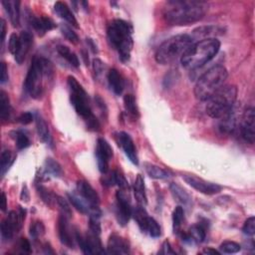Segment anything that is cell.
<instances>
[{"mask_svg": "<svg viewBox=\"0 0 255 255\" xmlns=\"http://www.w3.org/2000/svg\"><path fill=\"white\" fill-rule=\"evenodd\" d=\"M15 159L16 156L9 150H4L1 152V158H0V175H1V178H4Z\"/></svg>", "mask_w": 255, "mask_h": 255, "instance_id": "cell-32", "label": "cell"}, {"mask_svg": "<svg viewBox=\"0 0 255 255\" xmlns=\"http://www.w3.org/2000/svg\"><path fill=\"white\" fill-rule=\"evenodd\" d=\"M68 198H69L70 202L73 205V207L84 214H89L91 212V208L88 203L85 201L78 194H68Z\"/></svg>", "mask_w": 255, "mask_h": 255, "instance_id": "cell-33", "label": "cell"}, {"mask_svg": "<svg viewBox=\"0 0 255 255\" xmlns=\"http://www.w3.org/2000/svg\"><path fill=\"white\" fill-rule=\"evenodd\" d=\"M237 98V88L233 85H225L207 100L206 112L213 119H220L231 111Z\"/></svg>", "mask_w": 255, "mask_h": 255, "instance_id": "cell-8", "label": "cell"}, {"mask_svg": "<svg viewBox=\"0 0 255 255\" xmlns=\"http://www.w3.org/2000/svg\"><path fill=\"white\" fill-rule=\"evenodd\" d=\"M30 235L33 239V240H37L44 235L45 233V226L43 225L42 222L40 220H35V222H33L30 225Z\"/></svg>", "mask_w": 255, "mask_h": 255, "instance_id": "cell-41", "label": "cell"}, {"mask_svg": "<svg viewBox=\"0 0 255 255\" xmlns=\"http://www.w3.org/2000/svg\"><path fill=\"white\" fill-rule=\"evenodd\" d=\"M182 179L186 183L191 185L192 188H194L195 190H196L197 192L203 195H216L223 190V188L219 184L207 181L203 179H200L194 175H184L182 176Z\"/></svg>", "mask_w": 255, "mask_h": 255, "instance_id": "cell-11", "label": "cell"}, {"mask_svg": "<svg viewBox=\"0 0 255 255\" xmlns=\"http://www.w3.org/2000/svg\"><path fill=\"white\" fill-rule=\"evenodd\" d=\"M236 127V116L233 109L229 111L226 115L220 118L219 129L223 133H231Z\"/></svg>", "mask_w": 255, "mask_h": 255, "instance_id": "cell-30", "label": "cell"}, {"mask_svg": "<svg viewBox=\"0 0 255 255\" xmlns=\"http://www.w3.org/2000/svg\"><path fill=\"white\" fill-rule=\"evenodd\" d=\"M11 138L15 141L16 147L19 150L27 149L28 147H30L31 143L30 140L28 138V135L22 132V131H13L11 132Z\"/></svg>", "mask_w": 255, "mask_h": 255, "instance_id": "cell-37", "label": "cell"}, {"mask_svg": "<svg viewBox=\"0 0 255 255\" xmlns=\"http://www.w3.org/2000/svg\"><path fill=\"white\" fill-rule=\"evenodd\" d=\"M124 106L127 111V113L134 119L139 118V109L137 106V102H135V98L132 94H127L124 97Z\"/></svg>", "mask_w": 255, "mask_h": 255, "instance_id": "cell-36", "label": "cell"}, {"mask_svg": "<svg viewBox=\"0 0 255 255\" xmlns=\"http://www.w3.org/2000/svg\"><path fill=\"white\" fill-rule=\"evenodd\" d=\"M145 169L148 176L155 180H165L172 176V173L169 171H166V169L163 167H160L156 165L149 164V163L145 164Z\"/></svg>", "mask_w": 255, "mask_h": 255, "instance_id": "cell-28", "label": "cell"}, {"mask_svg": "<svg viewBox=\"0 0 255 255\" xmlns=\"http://www.w3.org/2000/svg\"><path fill=\"white\" fill-rule=\"evenodd\" d=\"M9 76H8V69H7V66L4 62L1 63V76H0V82L1 84H4L8 81Z\"/></svg>", "mask_w": 255, "mask_h": 255, "instance_id": "cell-52", "label": "cell"}, {"mask_svg": "<svg viewBox=\"0 0 255 255\" xmlns=\"http://www.w3.org/2000/svg\"><path fill=\"white\" fill-rule=\"evenodd\" d=\"M11 116V106L8 95L1 91L0 93V117L3 121H8Z\"/></svg>", "mask_w": 255, "mask_h": 255, "instance_id": "cell-34", "label": "cell"}, {"mask_svg": "<svg viewBox=\"0 0 255 255\" xmlns=\"http://www.w3.org/2000/svg\"><path fill=\"white\" fill-rule=\"evenodd\" d=\"M1 42L3 43L5 40V35H6V24L3 19H1Z\"/></svg>", "mask_w": 255, "mask_h": 255, "instance_id": "cell-56", "label": "cell"}, {"mask_svg": "<svg viewBox=\"0 0 255 255\" xmlns=\"http://www.w3.org/2000/svg\"><path fill=\"white\" fill-rule=\"evenodd\" d=\"M202 253L203 254H208V255H210V254H211V255H219L220 254V252L219 251H217V250H215V249H213V248H211V247H208V248H205V249H203L202 250Z\"/></svg>", "mask_w": 255, "mask_h": 255, "instance_id": "cell-55", "label": "cell"}, {"mask_svg": "<svg viewBox=\"0 0 255 255\" xmlns=\"http://www.w3.org/2000/svg\"><path fill=\"white\" fill-rule=\"evenodd\" d=\"M184 222V210L182 207H177L173 213V229L174 233L180 235L181 233V226Z\"/></svg>", "mask_w": 255, "mask_h": 255, "instance_id": "cell-39", "label": "cell"}, {"mask_svg": "<svg viewBox=\"0 0 255 255\" xmlns=\"http://www.w3.org/2000/svg\"><path fill=\"white\" fill-rule=\"evenodd\" d=\"M219 49L220 42L215 38L199 40L185 51L180 58V62L186 69L195 70L212 60Z\"/></svg>", "mask_w": 255, "mask_h": 255, "instance_id": "cell-4", "label": "cell"}, {"mask_svg": "<svg viewBox=\"0 0 255 255\" xmlns=\"http://www.w3.org/2000/svg\"><path fill=\"white\" fill-rule=\"evenodd\" d=\"M134 195L135 200L138 201L140 206H147L148 198L146 194V186H145V180L141 175H138L135 178V180L134 182Z\"/></svg>", "mask_w": 255, "mask_h": 255, "instance_id": "cell-26", "label": "cell"}, {"mask_svg": "<svg viewBox=\"0 0 255 255\" xmlns=\"http://www.w3.org/2000/svg\"><path fill=\"white\" fill-rule=\"evenodd\" d=\"M7 209V198H6V195L4 193L1 194V210L2 211H6Z\"/></svg>", "mask_w": 255, "mask_h": 255, "instance_id": "cell-57", "label": "cell"}, {"mask_svg": "<svg viewBox=\"0 0 255 255\" xmlns=\"http://www.w3.org/2000/svg\"><path fill=\"white\" fill-rule=\"evenodd\" d=\"M58 235L62 244L67 246L68 248H74L75 245V234L71 231L69 225V218L66 217L63 214H60L58 218Z\"/></svg>", "mask_w": 255, "mask_h": 255, "instance_id": "cell-15", "label": "cell"}, {"mask_svg": "<svg viewBox=\"0 0 255 255\" xmlns=\"http://www.w3.org/2000/svg\"><path fill=\"white\" fill-rule=\"evenodd\" d=\"M161 254H165V255H168V254H176V252L173 250L171 244H169V242L166 240L164 242L163 246H162V250L160 251Z\"/></svg>", "mask_w": 255, "mask_h": 255, "instance_id": "cell-53", "label": "cell"}, {"mask_svg": "<svg viewBox=\"0 0 255 255\" xmlns=\"http://www.w3.org/2000/svg\"><path fill=\"white\" fill-rule=\"evenodd\" d=\"M54 11L56 12V14L60 17V18L64 19L68 23H70L72 26H74L76 28H79L78 21L75 18L74 14L72 13V11L69 8V6H68L65 2H62V1L56 2L55 5H54Z\"/></svg>", "mask_w": 255, "mask_h": 255, "instance_id": "cell-25", "label": "cell"}, {"mask_svg": "<svg viewBox=\"0 0 255 255\" xmlns=\"http://www.w3.org/2000/svg\"><path fill=\"white\" fill-rule=\"evenodd\" d=\"M107 36L109 43L117 51L121 61L129 62L134 46L132 25L125 20L115 19L108 24Z\"/></svg>", "mask_w": 255, "mask_h": 255, "instance_id": "cell-3", "label": "cell"}, {"mask_svg": "<svg viewBox=\"0 0 255 255\" xmlns=\"http://www.w3.org/2000/svg\"><path fill=\"white\" fill-rule=\"evenodd\" d=\"M2 5L9 16L12 25L14 27H18L20 24V1L4 0V1H2Z\"/></svg>", "mask_w": 255, "mask_h": 255, "instance_id": "cell-23", "label": "cell"}, {"mask_svg": "<svg viewBox=\"0 0 255 255\" xmlns=\"http://www.w3.org/2000/svg\"><path fill=\"white\" fill-rule=\"evenodd\" d=\"M169 191H171L175 200L179 202L180 205L185 207V208H191L193 205V198L189 195V193L186 192L184 189H182L180 185L178 183L172 182L169 185Z\"/></svg>", "mask_w": 255, "mask_h": 255, "instance_id": "cell-20", "label": "cell"}, {"mask_svg": "<svg viewBox=\"0 0 255 255\" xmlns=\"http://www.w3.org/2000/svg\"><path fill=\"white\" fill-rule=\"evenodd\" d=\"M54 77L53 66L49 60L35 56L33 58L24 81V90L33 99H40L44 93V79Z\"/></svg>", "mask_w": 255, "mask_h": 255, "instance_id": "cell-2", "label": "cell"}, {"mask_svg": "<svg viewBox=\"0 0 255 255\" xmlns=\"http://www.w3.org/2000/svg\"><path fill=\"white\" fill-rule=\"evenodd\" d=\"M95 155L98 163L99 171L103 175L107 174L109 172V164L114 156V152L112 147L105 139H98Z\"/></svg>", "mask_w": 255, "mask_h": 255, "instance_id": "cell-10", "label": "cell"}, {"mask_svg": "<svg viewBox=\"0 0 255 255\" xmlns=\"http://www.w3.org/2000/svg\"><path fill=\"white\" fill-rule=\"evenodd\" d=\"M93 70H94L95 78L99 79L102 75L104 74V71H105L104 63L102 62L101 60H99V59H95L93 61Z\"/></svg>", "mask_w": 255, "mask_h": 255, "instance_id": "cell-49", "label": "cell"}, {"mask_svg": "<svg viewBox=\"0 0 255 255\" xmlns=\"http://www.w3.org/2000/svg\"><path fill=\"white\" fill-rule=\"evenodd\" d=\"M21 199H22V201H25V202L29 201V192L27 190L26 185L23 186V190H22V193H21Z\"/></svg>", "mask_w": 255, "mask_h": 255, "instance_id": "cell-54", "label": "cell"}, {"mask_svg": "<svg viewBox=\"0 0 255 255\" xmlns=\"http://www.w3.org/2000/svg\"><path fill=\"white\" fill-rule=\"evenodd\" d=\"M18 47H19V35H17L16 33H12L8 41L9 52L13 56H15V54L17 53V50H18Z\"/></svg>", "mask_w": 255, "mask_h": 255, "instance_id": "cell-47", "label": "cell"}, {"mask_svg": "<svg viewBox=\"0 0 255 255\" xmlns=\"http://www.w3.org/2000/svg\"><path fill=\"white\" fill-rule=\"evenodd\" d=\"M33 44V35L28 31H22L19 35V47L14 58L18 64H22Z\"/></svg>", "mask_w": 255, "mask_h": 255, "instance_id": "cell-19", "label": "cell"}, {"mask_svg": "<svg viewBox=\"0 0 255 255\" xmlns=\"http://www.w3.org/2000/svg\"><path fill=\"white\" fill-rule=\"evenodd\" d=\"M225 33V29L218 26H202L199 28H196L194 30L193 34L194 37L193 39H198V38H203V39H209L211 38L210 36L214 35H222V34Z\"/></svg>", "mask_w": 255, "mask_h": 255, "instance_id": "cell-27", "label": "cell"}, {"mask_svg": "<svg viewBox=\"0 0 255 255\" xmlns=\"http://www.w3.org/2000/svg\"><path fill=\"white\" fill-rule=\"evenodd\" d=\"M180 235L181 236V239L184 242L201 243L205 241L207 237V229L203 225L197 224L191 226L188 232H181Z\"/></svg>", "mask_w": 255, "mask_h": 255, "instance_id": "cell-18", "label": "cell"}, {"mask_svg": "<svg viewBox=\"0 0 255 255\" xmlns=\"http://www.w3.org/2000/svg\"><path fill=\"white\" fill-rule=\"evenodd\" d=\"M146 233H148L151 237H154V239H158V237H160L162 234L161 226L157 223V220H155L152 217H150L149 219Z\"/></svg>", "mask_w": 255, "mask_h": 255, "instance_id": "cell-42", "label": "cell"}, {"mask_svg": "<svg viewBox=\"0 0 255 255\" xmlns=\"http://www.w3.org/2000/svg\"><path fill=\"white\" fill-rule=\"evenodd\" d=\"M77 192L78 195L90 206L92 210L99 209V203H100L99 195L88 181L83 180H78Z\"/></svg>", "mask_w": 255, "mask_h": 255, "instance_id": "cell-14", "label": "cell"}, {"mask_svg": "<svg viewBox=\"0 0 255 255\" xmlns=\"http://www.w3.org/2000/svg\"><path fill=\"white\" fill-rule=\"evenodd\" d=\"M35 122H36V129L38 133V137L44 144L53 148V140L51 137V133L48 127V124L43 119V117L39 114L35 115Z\"/></svg>", "mask_w": 255, "mask_h": 255, "instance_id": "cell-21", "label": "cell"}, {"mask_svg": "<svg viewBox=\"0 0 255 255\" xmlns=\"http://www.w3.org/2000/svg\"><path fill=\"white\" fill-rule=\"evenodd\" d=\"M17 232L19 231L16 229V226L13 225L11 220L8 217H6L1 224V236L3 240L5 241L11 240L13 239L14 234Z\"/></svg>", "mask_w": 255, "mask_h": 255, "instance_id": "cell-40", "label": "cell"}, {"mask_svg": "<svg viewBox=\"0 0 255 255\" xmlns=\"http://www.w3.org/2000/svg\"><path fill=\"white\" fill-rule=\"evenodd\" d=\"M240 131L243 140L252 145L255 140V114L254 109L249 107L245 110L240 122Z\"/></svg>", "mask_w": 255, "mask_h": 255, "instance_id": "cell-12", "label": "cell"}, {"mask_svg": "<svg viewBox=\"0 0 255 255\" xmlns=\"http://www.w3.org/2000/svg\"><path fill=\"white\" fill-rule=\"evenodd\" d=\"M44 171L46 175H50L54 178H60L63 175V171L60 164L51 158H48L45 161Z\"/></svg>", "mask_w": 255, "mask_h": 255, "instance_id": "cell-35", "label": "cell"}, {"mask_svg": "<svg viewBox=\"0 0 255 255\" xmlns=\"http://www.w3.org/2000/svg\"><path fill=\"white\" fill-rule=\"evenodd\" d=\"M86 239L88 254H104L105 250L103 245H102L100 234L95 233L89 229V231L85 234Z\"/></svg>", "mask_w": 255, "mask_h": 255, "instance_id": "cell-24", "label": "cell"}, {"mask_svg": "<svg viewBox=\"0 0 255 255\" xmlns=\"http://www.w3.org/2000/svg\"><path fill=\"white\" fill-rule=\"evenodd\" d=\"M219 249L224 253L233 254L240 252L241 250V246L234 241H225L223 244H220Z\"/></svg>", "mask_w": 255, "mask_h": 255, "instance_id": "cell-45", "label": "cell"}, {"mask_svg": "<svg viewBox=\"0 0 255 255\" xmlns=\"http://www.w3.org/2000/svg\"><path fill=\"white\" fill-rule=\"evenodd\" d=\"M107 78H108L109 86L112 89V91L118 96L122 95L125 89V80L123 76L120 74V72H119L117 69H111L108 73Z\"/></svg>", "mask_w": 255, "mask_h": 255, "instance_id": "cell-22", "label": "cell"}, {"mask_svg": "<svg viewBox=\"0 0 255 255\" xmlns=\"http://www.w3.org/2000/svg\"><path fill=\"white\" fill-rule=\"evenodd\" d=\"M60 30H61V33L64 35V37L68 41H70L73 44H78L80 42L79 36L77 35L76 32H74L67 24H61Z\"/></svg>", "mask_w": 255, "mask_h": 255, "instance_id": "cell-43", "label": "cell"}, {"mask_svg": "<svg viewBox=\"0 0 255 255\" xmlns=\"http://www.w3.org/2000/svg\"><path fill=\"white\" fill-rule=\"evenodd\" d=\"M193 44L194 39L188 34H180V35L168 38L157 49L155 55L156 61L162 65L172 64L181 58L185 51Z\"/></svg>", "mask_w": 255, "mask_h": 255, "instance_id": "cell-7", "label": "cell"}, {"mask_svg": "<svg viewBox=\"0 0 255 255\" xmlns=\"http://www.w3.org/2000/svg\"><path fill=\"white\" fill-rule=\"evenodd\" d=\"M209 10V4L199 0H172L164 6L165 21L173 26H185L201 20Z\"/></svg>", "mask_w": 255, "mask_h": 255, "instance_id": "cell-1", "label": "cell"}, {"mask_svg": "<svg viewBox=\"0 0 255 255\" xmlns=\"http://www.w3.org/2000/svg\"><path fill=\"white\" fill-rule=\"evenodd\" d=\"M56 206L59 208L61 214L65 215L68 218H71L72 217V210L71 208L69 206V203L67 202V200L65 198H63L60 195H56Z\"/></svg>", "mask_w": 255, "mask_h": 255, "instance_id": "cell-44", "label": "cell"}, {"mask_svg": "<svg viewBox=\"0 0 255 255\" xmlns=\"http://www.w3.org/2000/svg\"><path fill=\"white\" fill-rule=\"evenodd\" d=\"M27 18L30 26L33 28L34 31L37 32L39 36L45 35L48 31L52 30L56 27L55 22L52 19L48 18V17H44V16L36 17L30 13L27 16Z\"/></svg>", "mask_w": 255, "mask_h": 255, "instance_id": "cell-16", "label": "cell"}, {"mask_svg": "<svg viewBox=\"0 0 255 255\" xmlns=\"http://www.w3.org/2000/svg\"><path fill=\"white\" fill-rule=\"evenodd\" d=\"M132 215L134 216L135 223L138 224L140 229L146 233V229H147V225L149 223V219L150 216H149L148 212L146 211L145 208L143 206H138L137 208H135L133 210V213Z\"/></svg>", "mask_w": 255, "mask_h": 255, "instance_id": "cell-29", "label": "cell"}, {"mask_svg": "<svg viewBox=\"0 0 255 255\" xmlns=\"http://www.w3.org/2000/svg\"><path fill=\"white\" fill-rule=\"evenodd\" d=\"M17 246H18L19 252L22 254H30L32 252L31 244L27 239H20Z\"/></svg>", "mask_w": 255, "mask_h": 255, "instance_id": "cell-50", "label": "cell"}, {"mask_svg": "<svg viewBox=\"0 0 255 255\" xmlns=\"http://www.w3.org/2000/svg\"><path fill=\"white\" fill-rule=\"evenodd\" d=\"M107 252L110 254H129L131 252L130 243L124 237L112 234L108 240Z\"/></svg>", "mask_w": 255, "mask_h": 255, "instance_id": "cell-17", "label": "cell"}, {"mask_svg": "<svg viewBox=\"0 0 255 255\" xmlns=\"http://www.w3.org/2000/svg\"><path fill=\"white\" fill-rule=\"evenodd\" d=\"M228 72L223 65H216L208 70L201 77L198 78L195 87V95L199 101H207L215 92L225 86Z\"/></svg>", "mask_w": 255, "mask_h": 255, "instance_id": "cell-6", "label": "cell"}, {"mask_svg": "<svg viewBox=\"0 0 255 255\" xmlns=\"http://www.w3.org/2000/svg\"><path fill=\"white\" fill-rule=\"evenodd\" d=\"M87 43H88V45H89V47H90V49L93 51V53H98V49H97V45L94 43V41L92 40V39H88L87 38Z\"/></svg>", "mask_w": 255, "mask_h": 255, "instance_id": "cell-58", "label": "cell"}, {"mask_svg": "<svg viewBox=\"0 0 255 255\" xmlns=\"http://www.w3.org/2000/svg\"><path fill=\"white\" fill-rule=\"evenodd\" d=\"M116 139L118 145L123 149L125 155L128 157L130 162L135 165H139L138 151H137V148H135L134 144L133 139L131 138V135L126 132H120L117 134Z\"/></svg>", "mask_w": 255, "mask_h": 255, "instance_id": "cell-13", "label": "cell"}, {"mask_svg": "<svg viewBox=\"0 0 255 255\" xmlns=\"http://www.w3.org/2000/svg\"><path fill=\"white\" fill-rule=\"evenodd\" d=\"M37 192L42 201L45 203L46 206L50 208H53L56 205V195H54L52 192L46 189L45 186H43L42 184H39L37 186Z\"/></svg>", "mask_w": 255, "mask_h": 255, "instance_id": "cell-38", "label": "cell"}, {"mask_svg": "<svg viewBox=\"0 0 255 255\" xmlns=\"http://www.w3.org/2000/svg\"><path fill=\"white\" fill-rule=\"evenodd\" d=\"M242 231L244 234H246L248 236L254 235V233H255V218H254V216H250L249 218H247V220L242 227Z\"/></svg>", "mask_w": 255, "mask_h": 255, "instance_id": "cell-48", "label": "cell"}, {"mask_svg": "<svg viewBox=\"0 0 255 255\" xmlns=\"http://www.w3.org/2000/svg\"><path fill=\"white\" fill-rule=\"evenodd\" d=\"M115 172V181L116 184L123 191H129V182L125 176L120 171H114Z\"/></svg>", "mask_w": 255, "mask_h": 255, "instance_id": "cell-46", "label": "cell"}, {"mask_svg": "<svg viewBox=\"0 0 255 255\" xmlns=\"http://www.w3.org/2000/svg\"><path fill=\"white\" fill-rule=\"evenodd\" d=\"M82 54H83V58H84L85 62H86V64L88 65V64H89V58H88V55H87V53L85 52V51H83Z\"/></svg>", "mask_w": 255, "mask_h": 255, "instance_id": "cell-59", "label": "cell"}, {"mask_svg": "<svg viewBox=\"0 0 255 255\" xmlns=\"http://www.w3.org/2000/svg\"><path fill=\"white\" fill-rule=\"evenodd\" d=\"M128 191L120 190L116 195V217L118 223L122 226H126L133 213V209L129 197Z\"/></svg>", "mask_w": 255, "mask_h": 255, "instance_id": "cell-9", "label": "cell"}, {"mask_svg": "<svg viewBox=\"0 0 255 255\" xmlns=\"http://www.w3.org/2000/svg\"><path fill=\"white\" fill-rule=\"evenodd\" d=\"M33 120H34V115L30 112H26V113L21 114L18 117V120L17 121H18L22 125H29L33 122Z\"/></svg>", "mask_w": 255, "mask_h": 255, "instance_id": "cell-51", "label": "cell"}, {"mask_svg": "<svg viewBox=\"0 0 255 255\" xmlns=\"http://www.w3.org/2000/svg\"><path fill=\"white\" fill-rule=\"evenodd\" d=\"M68 87L70 90L71 104L77 114L84 119L89 130L98 132L100 130V123L92 112L87 92L84 90L82 85L73 76L68 77Z\"/></svg>", "mask_w": 255, "mask_h": 255, "instance_id": "cell-5", "label": "cell"}, {"mask_svg": "<svg viewBox=\"0 0 255 255\" xmlns=\"http://www.w3.org/2000/svg\"><path fill=\"white\" fill-rule=\"evenodd\" d=\"M57 53L65 59L70 65H72L75 68H78L80 66V61L78 59V56L70 50L69 47H67L65 45H58L57 48Z\"/></svg>", "mask_w": 255, "mask_h": 255, "instance_id": "cell-31", "label": "cell"}]
</instances>
